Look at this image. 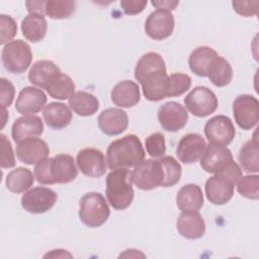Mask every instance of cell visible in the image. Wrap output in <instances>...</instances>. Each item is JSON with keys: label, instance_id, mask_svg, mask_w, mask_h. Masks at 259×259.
<instances>
[{"label": "cell", "instance_id": "45", "mask_svg": "<svg viewBox=\"0 0 259 259\" xmlns=\"http://www.w3.org/2000/svg\"><path fill=\"white\" fill-rule=\"evenodd\" d=\"M46 1H26L25 6L28 13H38L45 15Z\"/></svg>", "mask_w": 259, "mask_h": 259}, {"label": "cell", "instance_id": "7", "mask_svg": "<svg viewBox=\"0 0 259 259\" xmlns=\"http://www.w3.org/2000/svg\"><path fill=\"white\" fill-rule=\"evenodd\" d=\"M133 183L142 190H153L163 186L164 169L160 160L146 159L132 171Z\"/></svg>", "mask_w": 259, "mask_h": 259}, {"label": "cell", "instance_id": "46", "mask_svg": "<svg viewBox=\"0 0 259 259\" xmlns=\"http://www.w3.org/2000/svg\"><path fill=\"white\" fill-rule=\"evenodd\" d=\"M1 111H2V125L1 127L3 128V126L5 125V122H6V119L8 117V113L6 111V108H1Z\"/></svg>", "mask_w": 259, "mask_h": 259}, {"label": "cell", "instance_id": "20", "mask_svg": "<svg viewBox=\"0 0 259 259\" xmlns=\"http://www.w3.org/2000/svg\"><path fill=\"white\" fill-rule=\"evenodd\" d=\"M98 126L107 136H117L123 133L128 125V117L124 110L119 108H106L98 116Z\"/></svg>", "mask_w": 259, "mask_h": 259}, {"label": "cell", "instance_id": "12", "mask_svg": "<svg viewBox=\"0 0 259 259\" xmlns=\"http://www.w3.org/2000/svg\"><path fill=\"white\" fill-rule=\"evenodd\" d=\"M158 120L163 130L175 133L182 130L188 120L186 108L176 101H168L158 109Z\"/></svg>", "mask_w": 259, "mask_h": 259}, {"label": "cell", "instance_id": "4", "mask_svg": "<svg viewBox=\"0 0 259 259\" xmlns=\"http://www.w3.org/2000/svg\"><path fill=\"white\" fill-rule=\"evenodd\" d=\"M132 172L128 168H118L106 176L105 194L109 204L116 210L127 208L135 197Z\"/></svg>", "mask_w": 259, "mask_h": 259}, {"label": "cell", "instance_id": "11", "mask_svg": "<svg viewBox=\"0 0 259 259\" xmlns=\"http://www.w3.org/2000/svg\"><path fill=\"white\" fill-rule=\"evenodd\" d=\"M204 135L209 144L228 146L233 142L236 130L230 117L220 114L205 122Z\"/></svg>", "mask_w": 259, "mask_h": 259}, {"label": "cell", "instance_id": "36", "mask_svg": "<svg viewBox=\"0 0 259 259\" xmlns=\"http://www.w3.org/2000/svg\"><path fill=\"white\" fill-rule=\"evenodd\" d=\"M191 86V78L187 74L173 73L167 80V97H176L185 93Z\"/></svg>", "mask_w": 259, "mask_h": 259}, {"label": "cell", "instance_id": "22", "mask_svg": "<svg viewBox=\"0 0 259 259\" xmlns=\"http://www.w3.org/2000/svg\"><path fill=\"white\" fill-rule=\"evenodd\" d=\"M178 233L185 239L196 240L205 233V222L198 211L182 212L176 221Z\"/></svg>", "mask_w": 259, "mask_h": 259}, {"label": "cell", "instance_id": "17", "mask_svg": "<svg viewBox=\"0 0 259 259\" xmlns=\"http://www.w3.org/2000/svg\"><path fill=\"white\" fill-rule=\"evenodd\" d=\"M206 147L202 136L190 133L181 138L176 148V155L180 162L184 164H193L197 162Z\"/></svg>", "mask_w": 259, "mask_h": 259}, {"label": "cell", "instance_id": "23", "mask_svg": "<svg viewBox=\"0 0 259 259\" xmlns=\"http://www.w3.org/2000/svg\"><path fill=\"white\" fill-rule=\"evenodd\" d=\"M111 101L124 108H130L139 103L141 92L139 85L132 80H123L118 82L110 92Z\"/></svg>", "mask_w": 259, "mask_h": 259}, {"label": "cell", "instance_id": "2", "mask_svg": "<svg viewBox=\"0 0 259 259\" xmlns=\"http://www.w3.org/2000/svg\"><path fill=\"white\" fill-rule=\"evenodd\" d=\"M145 150L136 135H126L111 142L106 150V163L110 170L131 168L145 159Z\"/></svg>", "mask_w": 259, "mask_h": 259}, {"label": "cell", "instance_id": "37", "mask_svg": "<svg viewBox=\"0 0 259 259\" xmlns=\"http://www.w3.org/2000/svg\"><path fill=\"white\" fill-rule=\"evenodd\" d=\"M236 184L238 192L243 197L254 200L259 198V176L257 174L243 176Z\"/></svg>", "mask_w": 259, "mask_h": 259}, {"label": "cell", "instance_id": "27", "mask_svg": "<svg viewBox=\"0 0 259 259\" xmlns=\"http://www.w3.org/2000/svg\"><path fill=\"white\" fill-rule=\"evenodd\" d=\"M47 125L53 130H62L70 124L73 118L71 108L63 102H50L42 111Z\"/></svg>", "mask_w": 259, "mask_h": 259}, {"label": "cell", "instance_id": "26", "mask_svg": "<svg viewBox=\"0 0 259 259\" xmlns=\"http://www.w3.org/2000/svg\"><path fill=\"white\" fill-rule=\"evenodd\" d=\"M203 202L202 190L197 184L189 183L183 185L176 195V204L182 212L198 211Z\"/></svg>", "mask_w": 259, "mask_h": 259}, {"label": "cell", "instance_id": "41", "mask_svg": "<svg viewBox=\"0 0 259 259\" xmlns=\"http://www.w3.org/2000/svg\"><path fill=\"white\" fill-rule=\"evenodd\" d=\"M0 88H1V108L9 107L14 99L15 95V89L13 84L7 80L6 78L0 79Z\"/></svg>", "mask_w": 259, "mask_h": 259}, {"label": "cell", "instance_id": "21", "mask_svg": "<svg viewBox=\"0 0 259 259\" xmlns=\"http://www.w3.org/2000/svg\"><path fill=\"white\" fill-rule=\"evenodd\" d=\"M44 132V123L37 115H23L15 119L11 127L13 141L18 144L29 138H37Z\"/></svg>", "mask_w": 259, "mask_h": 259}, {"label": "cell", "instance_id": "8", "mask_svg": "<svg viewBox=\"0 0 259 259\" xmlns=\"http://www.w3.org/2000/svg\"><path fill=\"white\" fill-rule=\"evenodd\" d=\"M185 108L197 117L213 113L219 105L217 95L205 86L194 87L184 98Z\"/></svg>", "mask_w": 259, "mask_h": 259}, {"label": "cell", "instance_id": "10", "mask_svg": "<svg viewBox=\"0 0 259 259\" xmlns=\"http://www.w3.org/2000/svg\"><path fill=\"white\" fill-rule=\"evenodd\" d=\"M58 194L49 187L36 186L21 196V206L30 213H45L57 202Z\"/></svg>", "mask_w": 259, "mask_h": 259}, {"label": "cell", "instance_id": "42", "mask_svg": "<svg viewBox=\"0 0 259 259\" xmlns=\"http://www.w3.org/2000/svg\"><path fill=\"white\" fill-rule=\"evenodd\" d=\"M234 10L241 16L250 17L256 15L258 12V1H233Z\"/></svg>", "mask_w": 259, "mask_h": 259}, {"label": "cell", "instance_id": "25", "mask_svg": "<svg viewBox=\"0 0 259 259\" xmlns=\"http://www.w3.org/2000/svg\"><path fill=\"white\" fill-rule=\"evenodd\" d=\"M60 73V68L53 61L39 60L31 66L28 72V80L39 89H47L50 83Z\"/></svg>", "mask_w": 259, "mask_h": 259}, {"label": "cell", "instance_id": "24", "mask_svg": "<svg viewBox=\"0 0 259 259\" xmlns=\"http://www.w3.org/2000/svg\"><path fill=\"white\" fill-rule=\"evenodd\" d=\"M219 57V54L210 47L201 46L194 49L189 58L188 65L192 73L199 77H207L208 72Z\"/></svg>", "mask_w": 259, "mask_h": 259}, {"label": "cell", "instance_id": "15", "mask_svg": "<svg viewBox=\"0 0 259 259\" xmlns=\"http://www.w3.org/2000/svg\"><path fill=\"white\" fill-rule=\"evenodd\" d=\"M233 161V155L226 146L208 144L200 158V166L207 173H218Z\"/></svg>", "mask_w": 259, "mask_h": 259}, {"label": "cell", "instance_id": "28", "mask_svg": "<svg viewBox=\"0 0 259 259\" xmlns=\"http://www.w3.org/2000/svg\"><path fill=\"white\" fill-rule=\"evenodd\" d=\"M48 22L44 15L38 13H28L21 21V31L23 36L31 41H40L47 34Z\"/></svg>", "mask_w": 259, "mask_h": 259}, {"label": "cell", "instance_id": "14", "mask_svg": "<svg viewBox=\"0 0 259 259\" xmlns=\"http://www.w3.org/2000/svg\"><path fill=\"white\" fill-rule=\"evenodd\" d=\"M76 163L85 176L93 178L104 175L107 168L104 154L95 148H85L79 151Z\"/></svg>", "mask_w": 259, "mask_h": 259}, {"label": "cell", "instance_id": "30", "mask_svg": "<svg viewBox=\"0 0 259 259\" xmlns=\"http://www.w3.org/2000/svg\"><path fill=\"white\" fill-rule=\"evenodd\" d=\"M238 160L243 169L247 173H257L259 171V146L257 138L247 141L242 145Z\"/></svg>", "mask_w": 259, "mask_h": 259}, {"label": "cell", "instance_id": "39", "mask_svg": "<svg viewBox=\"0 0 259 259\" xmlns=\"http://www.w3.org/2000/svg\"><path fill=\"white\" fill-rule=\"evenodd\" d=\"M0 29H1L0 44L5 46L9 41H11V39L17 33V25H16L15 20L9 15L1 14L0 15Z\"/></svg>", "mask_w": 259, "mask_h": 259}, {"label": "cell", "instance_id": "29", "mask_svg": "<svg viewBox=\"0 0 259 259\" xmlns=\"http://www.w3.org/2000/svg\"><path fill=\"white\" fill-rule=\"evenodd\" d=\"M68 100L70 108L80 116L93 115L99 108V101L97 97L89 92H74Z\"/></svg>", "mask_w": 259, "mask_h": 259}, {"label": "cell", "instance_id": "40", "mask_svg": "<svg viewBox=\"0 0 259 259\" xmlns=\"http://www.w3.org/2000/svg\"><path fill=\"white\" fill-rule=\"evenodd\" d=\"M1 142V160L0 165L2 168H12L15 166V157L12 150L10 141L4 134L0 135Z\"/></svg>", "mask_w": 259, "mask_h": 259}, {"label": "cell", "instance_id": "32", "mask_svg": "<svg viewBox=\"0 0 259 259\" xmlns=\"http://www.w3.org/2000/svg\"><path fill=\"white\" fill-rule=\"evenodd\" d=\"M207 78L214 86L225 87L229 85L233 79L232 66L224 57L219 56L212 64Z\"/></svg>", "mask_w": 259, "mask_h": 259}, {"label": "cell", "instance_id": "43", "mask_svg": "<svg viewBox=\"0 0 259 259\" xmlns=\"http://www.w3.org/2000/svg\"><path fill=\"white\" fill-rule=\"evenodd\" d=\"M147 0H121L120 6L127 15H136L141 13L147 6Z\"/></svg>", "mask_w": 259, "mask_h": 259}, {"label": "cell", "instance_id": "34", "mask_svg": "<svg viewBox=\"0 0 259 259\" xmlns=\"http://www.w3.org/2000/svg\"><path fill=\"white\" fill-rule=\"evenodd\" d=\"M76 9V2L72 0H48L45 5V14L52 19L69 18Z\"/></svg>", "mask_w": 259, "mask_h": 259}, {"label": "cell", "instance_id": "44", "mask_svg": "<svg viewBox=\"0 0 259 259\" xmlns=\"http://www.w3.org/2000/svg\"><path fill=\"white\" fill-rule=\"evenodd\" d=\"M152 5L157 8V10H166V11H172L174 10L178 4L179 1H172V0H153Z\"/></svg>", "mask_w": 259, "mask_h": 259}, {"label": "cell", "instance_id": "3", "mask_svg": "<svg viewBox=\"0 0 259 259\" xmlns=\"http://www.w3.org/2000/svg\"><path fill=\"white\" fill-rule=\"evenodd\" d=\"M242 177L241 167L234 160L222 171L209 177L204 185L207 199L215 205L226 204L234 194V188Z\"/></svg>", "mask_w": 259, "mask_h": 259}, {"label": "cell", "instance_id": "16", "mask_svg": "<svg viewBox=\"0 0 259 259\" xmlns=\"http://www.w3.org/2000/svg\"><path fill=\"white\" fill-rule=\"evenodd\" d=\"M50 175L52 183L66 184L72 182L78 175L74 158L68 154H59L50 158Z\"/></svg>", "mask_w": 259, "mask_h": 259}, {"label": "cell", "instance_id": "13", "mask_svg": "<svg viewBox=\"0 0 259 259\" xmlns=\"http://www.w3.org/2000/svg\"><path fill=\"white\" fill-rule=\"evenodd\" d=\"M174 25V16L170 11L155 10L146 19L145 31L152 39L162 40L172 34Z\"/></svg>", "mask_w": 259, "mask_h": 259}, {"label": "cell", "instance_id": "33", "mask_svg": "<svg viewBox=\"0 0 259 259\" xmlns=\"http://www.w3.org/2000/svg\"><path fill=\"white\" fill-rule=\"evenodd\" d=\"M46 90L51 97L59 100H65L69 99L74 93L75 84L70 76L61 72L55 77Z\"/></svg>", "mask_w": 259, "mask_h": 259}, {"label": "cell", "instance_id": "18", "mask_svg": "<svg viewBox=\"0 0 259 259\" xmlns=\"http://www.w3.org/2000/svg\"><path fill=\"white\" fill-rule=\"evenodd\" d=\"M47 99V95L41 89L27 86L20 90L15 102V109L23 115L37 113L46 107Z\"/></svg>", "mask_w": 259, "mask_h": 259}, {"label": "cell", "instance_id": "19", "mask_svg": "<svg viewBox=\"0 0 259 259\" xmlns=\"http://www.w3.org/2000/svg\"><path fill=\"white\" fill-rule=\"evenodd\" d=\"M50 148L48 144L39 138L26 139L16 146V156L18 160L26 165L37 164L48 158Z\"/></svg>", "mask_w": 259, "mask_h": 259}, {"label": "cell", "instance_id": "38", "mask_svg": "<svg viewBox=\"0 0 259 259\" xmlns=\"http://www.w3.org/2000/svg\"><path fill=\"white\" fill-rule=\"evenodd\" d=\"M145 146L147 153L153 158H161L166 153L165 137L161 133H154L146 138Z\"/></svg>", "mask_w": 259, "mask_h": 259}, {"label": "cell", "instance_id": "9", "mask_svg": "<svg viewBox=\"0 0 259 259\" xmlns=\"http://www.w3.org/2000/svg\"><path fill=\"white\" fill-rule=\"evenodd\" d=\"M233 114L236 123L242 130L255 127L259 120V101L250 94L238 95L233 102Z\"/></svg>", "mask_w": 259, "mask_h": 259}, {"label": "cell", "instance_id": "35", "mask_svg": "<svg viewBox=\"0 0 259 259\" xmlns=\"http://www.w3.org/2000/svg\"><path fill=\"white\" fill-rule=\"evenodd\" d=\"M164 169V182L162 187H172L181 178L182 168L179 162L172 156H163L159 158Z\"/></svg>", "mask_w": 259, "mask_h": 259}, {"label": "cell", "instance_id": "1", "mask_svg": "<svg viewBox=\"0 0 259 259\" xmlns=\"http://www.w3.org/2000/svg\"><path fill=\"white\" fill-rule=\"evenodd\" d=\"M135 79L142 85L143 94L149 101L166 98L168 75L162 56L155 52L143 55L135 68Z\"/></svg>", "mask_w": 259, "mask_h": 259}, {"label": "cell", "instance_id": "5", "mask_svg": "<svg viewBox=\"0 0 259 259\" xmlns=\"http://www.w3.org/2000/svg\"><path fill=\"white\" fill-rule=\"evenodd\" d=\"M110 214L105 197L96 191L84 194L79 201V219L89 228H98L105 224Z\"/></svg>", "mask_w": 259, "mask_h": 259}, {"label": "cell", "instance_id": "31", "mask_svg": "<svg viewBox=\"0 0 259 259\" xmlns=\"http://www.w3.org/2000/svg\"><path fill=\"white\" fill-rule=\"evenodd\" d=\"M34 174L24 167H17L10 171L6 177V187L13 193H24L34 182Z\"/></svg>", "mask_w": 259, "mask_h": 259}, {"label": "cell", "instance_id": "6", "mask_svg": "<svg viewBox=\"0 0 259 259\" xmlns=\"http://www.w3.org/2000/svg\"><path fill=\"white\" fill-rule=\"evenodd\" d=\"M32 61V53L28 44L21 39L6 44L1 52V62L6 71L12 74L25 72Z\"/></svg>", "mask_w": 259, "mask_h": 259}]
</instances>
